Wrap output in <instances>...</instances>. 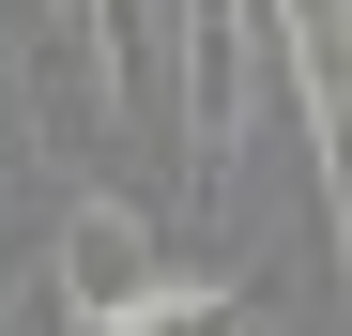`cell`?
<instances>
[{"label":"cell","mask_w":352,"mask_h":336,"mask_svg":"<svg viewBox=\"0 0 352 336\" xmlns=\"http://www.w3.org/2000/svg\"><path fill=\"white\" fill-rule=\"evenodd\" d=\"M168 107H184V153H199V168L245 153L261 107L307 123V62H291L276 0H184V16H168Z\"/></svg>","instance_id":"obj_1"},{"label":"cell","mask_w":352,"mask_h":336,"mask_svg":"<svg viewBox=\"0 0 352 336\" xmlns=\"http://www.w3.org/2000/svg\"><path fill=\"white\" fill-rule=\"evenodd\" d=\"M123 336H261V306L230 291V275H184V291H168L153 321H123Z\"/></svg>","instance_id":"obj_3"},{"label":"cell","mask_w":352,"mask_h":336,"mask_svg":"<svg viewBox=\"0 0 352 336\" xmlns=\"http://www.w3.org/2000/svg\"><path fill=\"white\" fill-rule=\"evenodd\" d=\"M46 275H62V321H77V336H123V321H153L168 291H184L138 199H77V214H62V260H46Z\"/></svg>","instance_id":"obj_2"}]
</instances>
